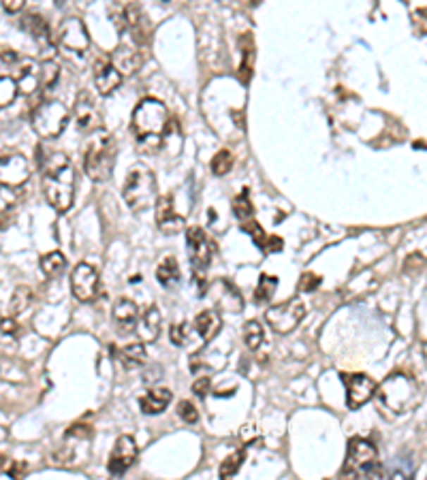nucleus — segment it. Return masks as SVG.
Returning a JSON list of instances; mask_svg holds the SVG:
<instances>
[{"instance_id":"c85d7f7f","label":"nucleus","mask_w":427,"mask_h":480,"mask_svg":"<svg viewBox=\"0 0 427 480\" xmlns=\"http://www.w3.org/2000/svg\"><path fill=\"white\" fill-rule=\"evenodd\" d=\"M39 265H41V271H43L47 278H56L60 271H64V267H66V259H64V254H62V252H49V254L41 257Z\"/></svg>"},{"instance_id":"f3484780","label":"nucleus","mask_w":427,"mask_h":480,"mask_svg":"<svg viewBox=\"0 0 427 480\" xmlns=\"http://www.w3.org/2000/svg\"><path fill=\"white\" fill-rule=\"evenodd\" d=\"M122 73L113 66L109 58H99L94 62V86L101 97H109L122 86Z\"/></svg>"},{"instance_id":"7c9ffc66","label":"nucleus","mask_w":427,"mask_h":480,"mask_svg":"<svg viewBox=\"0 0 427 480\" xmlns=\"http://www.w3.org/2000/svg\"><path fill=\"white\" fill-rule=\"evenodd\" d=\"M263 325L259 323V320H248L246 327H244V340H246V346L248 350H259L261 344H263Z\"/></svg>"},{"instance_id":"473e14b6","label":"nucleus","mask_w":427,"mask_h":480,"mask_svg":"<svg viewBox=\"0 0 427 480\" xmlns=\"http://www.w3.org/2000/svg\"><path fill=\"white\" fill-rule=\"evenodd\" d=\"M231 167H233V154L229 149H221L216 156L211 158V165H209L211 173L218 176V178L227 176L231 171Z\"/></svg>"},{"instance_id":"f257e3e1","label":"nucleus","mask_w":427,"mask_h":480,"mask_svg":"<svg viewBox=\"0 0 427 480\" xmlns=\"http://www.w3.org/2000/svg\"><path fill=\"white\" fill-rule=\"evenodd\" d=\"M41 173L47 203L60 214L68 211L75 201L78 176L75 169L70 167V160L66 158V154L51 149L41 152Z\"/></svg>"},{"instance_id":"6ab92c4d","label":"nucleus","mask_w":427,"mask_h":480,"mask_svg":"<svg viewBox=\"0 0 427 480\" xmlns=\"http://www.w3.org/2000/svg\"><path fill=\"white\" fill-rule=\"evenodd\" d=\"M18 75L16 79V86H18V94H35L41 88V77H39V64L30 58L20 60L18 62Z\"/></svg>"},{"instance_id":"9d476101","label":"nucleus","mask_w":427,"mask_h":480,"mask_svg":"<svg viewBox=\"0 0 427 480\" xmlns=\"http://www.w3.org/2000/svg\"><path fill=\"white\" fill-rule=\"evenodd\" d=\"M30 178V165L26 156L20 152H3L0 154V184L22 188Z\"/></svg>"},{"instance_id":"72a5a7b5","label":"nucleus","mask_w":427,"mask_h":480,"mask_svg":"<svg viewBox=\"0 0 427 480\" xmlns=\"http://www.w3.org/2000/svg\"><path fill=\"white\" fill-rule=\"evenodd\" d=\"M233 214H235V218H237V220H242V222L252 220V216H254V207H252V201H250L248 190H244L242 195H237V197H235V201H233Z\"/></svg>"},{"instance_id":"393cba45","label":"nucleus","mask_w":427,"mask_h":480,"mask_svg":"<svg viewBox=\"0 0 427 480\" xmlns=\"http://www.w3.org/2000/svg\"><path fill=\"white\" fill-rule=\"evenodd\" d=\"M137 318H139V307H137L135 301H130V299H120V301L116 303V307H113V320H116V323H118L120 327L130 329V327L137 323Z\"/></svg>"},{"instance_id":"49530a36","label":"nucleus","mask_w":427,"mask_h":480,"mask_svg":"<svg viewBox=\"0 0 427 480\" xmlns=\"http://www.w3.org/2000/svg\"><path fill=\"white\" fill-rule=\"evenodd\" d=\"M282 239L280 237H267L265 239V246H263V250L265 252H278V250H282Z\"/></svg>"},{"instance_id":"423d86ee","label":"nucleus","mask_w":427,"mask_h":480,"mask_svg":"<svg viewBox=\"0 0 427 480\" xmlns=\"http://www.w3.org/2000/svg\"><path fill=\"white\" fill-rule=\"evenodd\" d=\"M380 463H378V450L376 446L366 438H352L348 442L346 463L342 469V476L352 478H378L380 476Z\"/></svg>"},{"instance_id":"37998d69","label":"nucleus","mask_w":427,"mask_h":480,"mask_svg":"<svg viewBox=\"0 0 427 480\" xmlns=\"http://www.w3.org/2000/svg\"><path fill=\"white\" fill-rule=\"evenodd\" d=\"M20 62L18 54L16 51H0V70H5V68H16Z\"/></svg>"},{"instance_id":"c756f323","label":"nucleus","mask_w":427,"mask_h":480,"mask_svg":"<svg viewBox=\"0 0 427 480\" xmlns=\"http://www.w3.org/2000/svg\"><path fill=\"white\" fill-rule=\"evenodd\" d=\"M30 303H32V290L28 286H18L9 301L11 316H20L22 312H26V307H30Z\"/></svg>"},{"instance_id":"1a4fd4ad","label":"nucleus","mask_w":427,"mask_h":480,"mask_svg":"<svg viewBox=\"0 0 427 480\" xmlns=\"http://www.w3.org/2000/svg\"><path fill=\"white\" fill-rule=\"evenodd\" d=\"M56 41L60 47H64L66 51H73V54H86L90 47V35L86 30V24L75 16L66 18L60 24Z\"/></svg>"},{"instance_id":"7ed1b4c3","label":"nucleus","mask_w":427,"mask_h":480,"mask_svg":"<svg viewBox=\"0 0 427 480\" xmlns=\"http://www.w3.org/2000/svg\"><path fill=\"white\" fill-rule=\"evenodd\" d=\"M116 165V139L109 130L99 128L92 133L86 156H84V169L90 180L94 182H107L111 178Z\"/></svg>"},{"instance_id":"6e6552de","label":"nucleus","mask_w":427,"mask_h":480,"mask_svg":"<svg viewBox=\"0 0 427 480\" xmlns=\"http://www.w3.org/2000/svg\"><path fill=\"white\" fill-rule=\"evenodd\" d=\"M304 316H306V303L299 297H293V299L284 301V303L267 307L265 309V323L276 333L287 336V333L297 329V325L304 320Z\"/></svg>"},{"instance_id":"4468645a","label":"nucleus","mask_w":427,"mask_h":480,"mask_svg":"<svg viewBox=\"0 0 427 480\" xmlns=\"http://www.w3.org/2000/svg\"><path fill=\"white\" fill-rule=\"evenodd\" d=\"M73 113H75L78 128L82 133H94V130L101 128V109H99L94 97L88 90H84V92L78 94Z\"/></svg>"},{"instance_id":"a19ab883","label":"nucleus","mask_w":427,"mask_h":480,"mask_svg":"<svg viewBox=\"0 0 427 480\" xmlns=\"http://www.w3.org/2000/svg\"><path fill=\"white\" fill-rule=\"evenodd\" d=\"M178 414H180V419H184L186 423H197V421H199V412H197V408H194L190 402H180Z\"/></svg>"},{"instance_id":"2eb2a0df","label":"nucleus","mask_w":427,"mask_h":480,"mask_svg":"<svg viewBox=\"0 0 427 480\" xmlns=\"http://www.w3.org/2000/svg\"><path fill=\"white\" fill-rule=\"evenodd\" d=\"M137 459V444L130 436H120L113 444V450L109 455V463L107 469L111 476H122L124 472H128L132 467Z\"/></svg>"},{"instance_id":"79ce46f5","label":"nucleus","mask_w":427,"mask_h":480,"mask_svg":"<svg viewBox=\"0 0 427 480\" xmlns=\"http://www.w3.org/2000/svg\"><path fill=\"white\" fill-rule=\"evenodd\" d=\"M318 284H321V278H318L316 273H304V276H302V280H299V290H304V293H312V290H316V288H318Z\"/></svg>"},{"instance_id":"de8ad7c7","label":"nucleus","mask_w":427,"mask_h":480,"mask_svg":"<svg viewBox=\"0 0 427 480\" xmlns=\"http://www.w3.org/2000/svg\"><path fill=\"white\" fill-rule=\"evenodd\" d=\"M0 331H3V333H9V336H13V333L18 331L16 320H13V318H3V320H0Z\"/></svg>"},{"instance_id":"cd10ccee","label":"nucleus","mask_w":427,"mask_h":480,"mask_svg":"<svg viewBox=\"0 0 427 480\" xmlns=\"http://www.w3.org/2000/svg\"><path fill=\"white\" fill-rule=\"evenodd\" d=\"M161 149H165L169 156H178L182 152V133H180V126L178 122H173L169 118V124L161 137Z\"/></svg>"},{"instance_id":"e433bc0d","label":"nucleus","mask_w":427,"mask_h":480,"mask_svg":"<svg viewBox=\"0 0 427 480\" xmlns=\"http://www.w3.org/2000/svg\"><path fill=\"white\" fill-rule=\"evenodd\" d=\"M18 201H20V188L0 184V214H7L9 209H13Z\"/></svg>"},{"instance_id":"bb28decb","label":"nucleus","mask_w":427,"mask_h":480,"mask_svg":"<svg viewBox=\"0 0 427 480\" xmlns=\"http://www.w3.org/2000/svg\"><path fill=\"white\" fill-rule=\"evenodd\" d=\"M156 280L163 286H167V288L178 286V282H180V265H178L175 257H165L161 261V265L156 267Z\"/></svg>"},{"instance_id":"09e8293b","label":"nucleus","mask_w":427,"mask_h":480,"mask_svg":"<svg viewBox=\"0 0 427 480\" xmlns=\"http://www.w3.org/2000/svg\"><path fill=\"white\" fill-rule=\"evenodd\" d=\"M5 152V145H3V141H0V154H3Z\"/></svg>"},{"instance_id":"2f4dec72","label":"nucleus","mask_w":427,"mask_h":480,"mask_svg":"<svg viewBox=\"0 0 427 480\" xmlns=\"http://www.w3.org/2000/svg\"><path fill=\"white\" fill-rule=\"evenodd\" d=\"M18 99V86L16 79L9 75H0V109L9 107Z\"/></svg>"},{"instance_id":"b1692460","label":"nucleus","mask_w":427,"mask_h":480,"mask_svg":"<svg viewBox=\"0 0 427 480\" xmlns=\"http://www.w3.org/2000/svg\"><path fill=\"white\" fill-rule=\"evenodd\" d=\"M118 359H120V363L126 369H137V367H144L146 365L148 352H146V346L144 344H128V346H124L118 352Z\"/></svg>"},{"instance_id":"aec40b11","label":"nucleus","mask_w":427,"mask_h":480,"mask_svg":"<svg viewBox=\"0 0 427 480\" xmlns=\"http://www.w3.org/2000/svg\"><path fill=\"white\" fill-rule=\"evenodd\" d=\"M113 62V66L124 75H132L141 68V64H144V54L139 51L137 45H118L113 56L109 58Z\"/></svg>"},{"instance_id":"a211bd4d","label":"nucleus","mask_w":427,"mask_h":480,"mask_svg":"<svg viewBox=\"0 0 427 480\" xmlns=\"http://www.w3.org/2000/svg\"><path fill=\"white\" fill-rule=\"evenodd\" d=\"M154 207H156V224H159V230H163L165 235H178L186 226V218L175 211V205H173V199L171 197L156 199Z\"/></svg>"},{"instance_id":"dca6fc26","label":"nucleus","mask_w":427,"mask_h":480,"mask_svg":"<svg viewBox=\"0 0 427 480\" xmlns=\"http://www.w3.org/2000/svg\"><path fill=\"white\" fill-rule=\"evenodd\" d=\"M124 24L130 30L132 43L139 49L150 43V26H148L146 13H144V9H141L139 3H130V5L124 7Z\"/></svg>"},{"instance_id":"f03ea898","label":"nucleus","mask_w":427,"mask_h":480,"mask_svg":"<svg viewBox=\"0 0 427 480\" xmlns=\"http://www.w3.org/2000/svg\"><path fill=\"white\" fill-rule=\"evenodd\" d=\"M169 124V111L167 107L156 99H144L139 101L130 116V128L141 145L148 149L161 147V137Z\"/></svg>"},{"instance_id":"9b49d317","label":"nucleus","mask_w":427,"mask_h":480,"mask_svg":"<svg viewBox=\"0 0 427 480\" xmlns=\"http://www.w3.org/2000/svg\"><path fill=\"white\" fill-rule=\"evenodd\" d=\"M186 248H188V257H190V265L194 269V273H203L214 257V244L209 242V237L205 235L203 228L192 226L186 233Z\"/></svg>"},{"instance_id":"c9c22d12","label":"nucleus","mask_w":427,"mask_h":480,"mask_svg":"<svg viewBox=\"0 0 427 480\" xmlns=\"http://www.w3.org/2000/svg\"><path fill=\"white\" fill-rule=\"evenodd\" d=\"M276 286H278V278H276V276L263 273V276L259 278V286H256V293H254L256 301H259V303H267V301L273 297Z\"/></svg>"},{"instance_id":"c03bdc74","label":"nucleus","mask_w":427,"mask_h":480,"mask_svg":"<svg viewBox=\"0 0 427 480\" xmlns=\"http://www.w3.org/2000/svg\"><path fill=\"white\" fill-rule=\"evenodd\" d=\"M209 386H211V380H209V378H199V380H194L192 390H194L199 397H205V395L209 393Z\"/></svg>"},{"instance_id":"f8f14e48","label":"nucleus","mask_w":427,"mask_h":480,"mask_svg":"<svg viewBox=\"0 0 427 480\" xmlns=\"http://www.w3.org/2000/svg\"><path fill=\"white\" fill-rule=\"evenodd\" d=\"M342 382L346 386V404L350 410L366 406L376 395V382L366 374H342Z\"/></svg>"},{"instance_id":"20e7f679","label":"nucleus","mask_w":427,"mask_h":480,"mask_svg":"<svg viewBox=\"0 0 427 480\" xmlns=\"http://www.w3.org/2000/svg\"><path fill=\"white\" fill-rule=\"evenodd\" d=\"M122 195H124L126 205L132 211H144V209L154 207V203L159 199L154 173L146 165H135L124 180Z\"/></svg>"},{"instance_id":"4c0bfd02","label":"nucleus","mask_w":427,"mask_h":480,"mask_svg":"<svg viewBox=\"0 0 427 480\" xmlns=\"http://www.w3.org/2000/svg\"><path fill=\"white\" fill-rule=\"evenodd\" d=\"M244 459H246V453H244V450H237V453H233L231 457H227V459L223 461V465H221V478H229V476L237 474V469L242 467Z\"/></svg>"},{"instance_id":"8fccbe9b","label":"nucleus","mask_w":427,"mask_h":480,"mask_svg":"<svg viewBox=\"0 0 427 480\" xmlns=\"http://www.w3.org/2000/svg\"><path fill=\"white\" fill-rule=\"evenodd\" d=\"M163 3H169V0H163Z\"/></svg>"},{"instance_id":"412c9836","label":"nucleus","mask_w":427,"mask_h":480,"mask_svg":"<svg viewBox=\"0 0 427 480\" xmlns=\"http://www.w3.org/2000/svg\"><path fill=\"white\" fill-rule=\"evenodd\" d=\"M161 312L156 305H150L144 314H141L139 323H137V336L144 344L156 342L159 333H161Z\"/></svg>"},{"instance_id":"39448f33","label":"nucleus","mask_w":427,"mask_h":480,"mask_svg":"<svg viewBox=\"0 0 427 480\" xmlns=\"http://www.w3.org/2000/svg\"><path fill=\"white\" fill-rule=\"evenodd\" d=\"M378 395H380V402L393 412H408L419 404V399H421L419 384L408 374H400V371L391 374L380 384Z\"/></svg>"},{"instance_id":"0eeeda50","label":"nucleus","mask_w":427,"mask_h":480,"mask_svg":"<svg viewBox=\"0 0 427 480\" xmlns=\"http://www.w3.org/2000/svg\"><path fill=\"white\" fill-rule=\"evenodd\" d=\"M30 122L41 139H56L66 130L70 122V111L60 101H45L35 109Z\"/></svg>"},{"instance_id":"a18cd8bd","label":"nucleus","mask_w":427,"mask_h":480,"mask_svg":"<svg viewBox=\"0 0 427 480\" xmlns=\"http://www.w3.org/2000/svg\"><path fill=\"white\" fill-rule=\"evenodd\" d=\"M26 5V0H3V7L7 13H20Z\"/></svg>"},{"instance_id":"a878e982","label":"nucleus","mask_w":427,"mask_h":480,"mask_svg":"<svg viewBox=\"0 0 427 480\" xmlns=\"http://www.w3.org/2000/svg\"><path fill=\"white\" fill-rule=\"evenodd\" d=\"M22 26L39 41V45L41 47H49L51 45V37H49V28H47V22L41 18V16H35V13H30V16H26L24 20H22Z\"/></svg>"},{"instance_id":"5701e85b","label":"nucleus","mask_w":427,"mask_h":480,"mask_svg":"<svg viewBox=\"0 0 427 480\" xmlns=\"http://www.w3.org/2000/svg\"><path fill=\"white\" fill-rule=\"evenodd\" d=\"M171 399H173V395H171L169 388H154L146 397H141L139 406H141V412L144 414H161V412L167 410Z\"/></svg>"},{"instance_id":"f704fd0d","label":"nucleus","mask_w":427,"mask_h":480,"mask_svg":"<svg viewBox=\"0 0 427 480\" xmlns=\"http://www.w3.org/2000/svg\"><path fill=\"white\" fill-rule=\"evenodd\" d=\"M39 77H41V88H51L56 86L60 77V66L54 60H45L39 64Z\"/></svg>"},{"instance_id":"ea45409f","label":"nucleus","mask_w":427,"mask_h":480,"mask_svg":"<svg viewBox=\"0 0 427 480\" xmlns=\"http://www.w3.org/2000/svg\"><path fill=\"white\" fill-rule=\"evenodd\" d=\"M188 325L186 323H180V325H173L171 327V342L175 346H186L188 344Z\"/></svg>"},{"instance_id":"ddd939ff","label":"nucleus","mask_w":427,"mask_h":480,"mask_svg":"<svg viewBox=\"0 0 427 480\" xmlns=\"http://www.w3.org/2000/svg\"><path fill=\"white\" fill-rule=\"evenodd\" d=\"M70 290L82 303L94 301L99 295V271L88 263H80L70 273Z\"/></svg>"},{"instance_id":"58836bf2","label":"nucleus","mask_w":427,"mask_h":480,"mask_svg":"<svg viewBox=\"0 0 427 480\" xmlns=\"http://www.w3.org/2000/svg\"><path fill=\"white\" fill-rule=\"evenodd\" d=\"M423 267H425V257H423L421 252L410 254V257L406 259V263H404V271H406L408 276H416V273H421V271H423Z\"/></svg>"},{"instance_id":"4be33fe9","label":"nucleus","mask_w":427,"mask_h":480,"mask_svg":"<svg viewBox=\"0 0 427 480\" xmlns=\"http://www.w3.org/2000/svg\"><path fill=\"white\" fill-rule=\"evenodd\" d=\"M194 329L197 333L201 336L203 342H211L214 338H216L223 329V320H221V314L214 312V309H205L201 312L197 318H194Z\"/></svg>"}]
</instances>
